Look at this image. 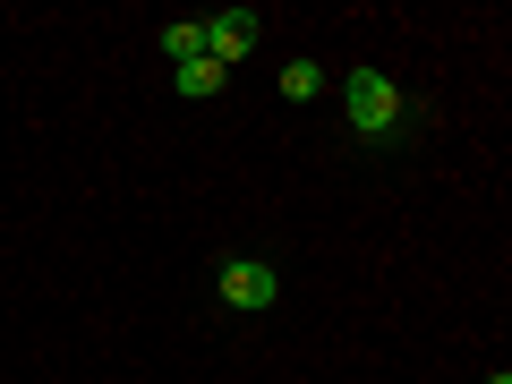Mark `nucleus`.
Instances as JSON below:
<instances>
[{
	"mask_svg": "<svg viewBox=\"0 0 512 384\" xmlns=\"http://www.w3.org/2000/svg\"><path fill=\"white\" fill-rule=\"evenodd\" d=\"M282 299V274L265 265V256H231L222 265V308H239V316H265Z\"/></svg>",
	"mask_w": 512,
	"mask_h": 384,
	"instance_id": "obj_2",
	"label": "nucleus"
},
{
	"mask_svg": "<svg viewBox=\"0 0 512 384\" xmlns=\"http://www.w3.org/2000/svg\"><path fill=\"white\" fill-rule=\"evenodd\" d=\"M316 86H325V69H316V60H282V94H291V103H308Z\"/></svg>",
	"mask_w": 512,
	"mask_h": 384,
	"instance_id": "obj_6",
	"label": "nucleus"
},
{
	"mask_svg": "<svg viewBox=\"0 0 512 384\" xmlns=\"http://www.w3.org/2000/svg\"><path fill=\"white\" fill-rule=\"evenodd\" d=\"M163 52H171V69L197 60V52H205V18H171V26H163Z\"/></svg>",
	"mask_w": 512,
	"mask_h": 384,
	"instance_id": "obj_4",
	"label": "nucleus"
},
{
	"mask_svg": "<svg viewBox=\"0 0 512 384\" xmlns=\"http://www.w3.org/2000/svg\"><path fill=\"white\" fill-rule=\"evenodd\" d=\"M256 26H265L256 9H222V18H205V60H222V69H231V60L256 43Z\"/></svg>",
	"mask_w": 512,
	"mask_h": 384,
	"instance_id": "obj_3",
	"label": "nucleus"
},
{
	"mask_svg": "<svg viewBox=\"0 0 512 384\" xmlns=\"http://www.w3.org/2000/svg\"><path fill=\"white\" fill-rule=\"evenodd\" d=\"M342 120L359 128V137H402V120H410V94L393 86L384 69H350V77H342Z\"/></svg>",
	"mask_w": 512,
	"mask_h": 384,
	"instance_id": "obj_1",
	"label": "nucleus"
},
{
	"mask_svg": "<svg viewBox=\"0 0 512 384\" xmlns=\"http://www.w3.org/2000/svg\"><path fill=\"white\" fill-rule=\"evenodd\" d=\"M222 77H231V69H222V60H180V94H222Z\"/></svg>",
	"mask_w": 512,
	"mask_h": 384,
	"instance_id": "obj_5",
	"label": "nucleus"
},
{
	"mask_svg": "<svg viewBox=\"0 0 512 384\" xmlns=\"http://www.w3.org/2000/svg\"><path fill=\"white\" fill-rule=\"evenodd\" d=\"M487 384H512V376H487Z\"/></svg>",
	"mask_w": 512,
	"mask_h": 384,
	"instance_id": "obj_7",
	"label": "nucleus"
}]
</instances>
